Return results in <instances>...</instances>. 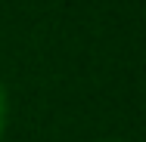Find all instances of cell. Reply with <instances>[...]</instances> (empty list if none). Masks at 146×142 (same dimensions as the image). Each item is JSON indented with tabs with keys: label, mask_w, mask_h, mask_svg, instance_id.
<instances>
[{
	"label": "cell",
	"mask_w": 146,
	"mask_h": 142,
	"mask_svg": "<svg viewBox=\"0 0 146 142\" xmlns=\"http://www.w3.org/2000/svg\"><path fill=\"white\" fill-rule=\"evenodd\" d=\"M6 124H9V93L0 84V142H3V133H6Z\"/></svg>",
	"instance_id": "obj_1"
},
{
	"label": "cell",
	"mask_w": 146,
	"mask_h": 142,
	"mask_svg": "<svg viewBox=\"0 0 146 142\" xmlns=\"http://www.w3.org/2000/svg\"><path fill=\"white\" fill-rule=\"evenodd\" d=\"M100 142H124V139H100Z\"/></svg>",
	"instance_id": "obj_2"
}]
</instances>
